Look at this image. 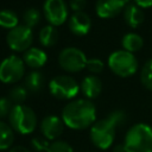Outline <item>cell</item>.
I'll list each match as a JSON object with an SVG mask.
<instances>
[{
	"label": "cell",
	"instance_id": "obj_31",
	"mask_svg": "<svg viewBox=\"0 0 152 152\" xmlns=\"http://www.w3.org/2000/svg\"><path fill=\"white\" fill-rule=\"evenodd\" d=\"M8 152H31V151L27 147H24L21 145H17V146H12L8 150Z\"/></svg>",
	"mask_w": 152,
	"mask_h": 152
},
{
	"label": "cell",
	"instance_id": "obj_22",
	"mask_svg": "<svg viewBox=\"0 0 152 152\" xmlns=\"http://www.w3.org/2000/svg\"><path fill=\"white\" fill-rule=\"evenodd\" d=\"M27 89L24 87V84H18L11 88L8 93V99L12 101L14 104H23L24 101L27 99Z\"/></svg>",
	"mask_w": 152,
	"mask_h": 152
},
{
	"label": "cell",
	"instance_id": "obj_21",
	"mask_svg": "<svg viewBox=\"0 0 152 152\" xmlns=\"http://www.w3.org/2000/svg\"><path fill=\"white\" fill-rule=\"evenodd\" d=\"M19 19L15 12L11 10H0V26L4 28H13L18 26Z\"/></svg>",
	"mask_w": 152,
	"mask_h": 152
},
{
	"label": "cell",
	"instance_id": "obj_9",
	"mask_svg": "<svg viewBox=\"0 0 152 152\" xmlns=\"http://www.w3.org/2000/svg\"><path fill=\"white\" fill-rule=\"evenodd\" d=\"M33 42V32L32 28L21 24L11 30H8L6 34V43L13 50L18 52H25L31 48Z\"/></svg>",
	"mask_w": 152,
	"mask_h": 152
},
{
	"label": "cell",
	"instance_id": "obj_23",
	"mask_svg": "<svg viewBox=\"0 0 152 152\" xmlns=\"http://www.w3.org/2000/svg\"><path fill=\"white\" fill-rule=\"evenodd\" d=\"M40 12L39 10H37L36 7H30V8H26L25 12L23 13V21H24V25H26L27 27L32 28L34 27L39 21H40Z\"/></svg>",
	"mask_w": 152,
	"mask_h": 152
},
{
	"label": "cell",
	"instance_id": "obj_2",
	"mask_svg": "<svg viewBox=\"0 0 152 152\" xmlns=\"http://www.w3.org/2000/svg\"><path fill=\"white\" fill-rule=\"evenodd\" d=\"M126 120V114L121 109L110 112L106 118L96 120L90 127V140L93 145L100 150L109 148L115 139L116 127L121 126Z\"/></svg>",
	"mask_w": 152,
	"mask_h": 152
},
{
	"label": "cell",
	"instance_id": "obj_32",
	"mask_svg": "<svg viewBox=\"0 0 152 152\" xmlns=\"http://www.w3.org/2000/svg\"><path fill=\"white\" fill-rule=\"evenodd\" d=\"M113 152H125V147H124V144H119L114 147V151Z\"/></svg>",
	"mask_w": 152,
	"mask_h": 152
},
{
	"label": "cell",
	"instance_id": "obj_15",
	"mask_svg": "<svg viewBox=\"0 0 152 152\" xmlns=\"http://www.w3.org/2000/svg\"><path fill=\"white\" fill-rule=\"evenodd\" d=\"M23 61L27 66L32 68L33 70H38L39 68H42L46 63L48 55L43 49L36 48V46H31L30 49H27L24 52Z\"/></svg>",
	"mask_w": 152,
	"mask_h": 152
},
{
	"label": "cell",
	"instance_id": "obj_20",
	"mask_svg": "<svg viewBox=\"0 0 152 152\" xmlns=\"http://www.w3.org/2000/svg\"><path fill=\"white\" fill-rule=\"evenodd\" d=\"M14 142V131L6 124L5 121L0 120V151L10 150Z\"/></svg>",
	"mask_w": 152,
	"mask_h": 152
},
{
	"label": "cell",
	"instance_id": "obj_3",
	"mask_svg": "<svg viewBox=\"0 0 152 152\" xmlns=\"http://www.w3.org/2000/svg\"><path fill=\"white\" fill-rule=\"evenodd\" d=\"M122 144L125 152H152V127L144 122L133 125Z\"/></svg>",
	"mask_w": 152,
	"mask_h": 152
},
{
	"label": "cell",
	"instance_id": "obj_26",
	"mask_svg": "<svg viewBox=\"0 0 152 152\" xmlns=\"http://www.w3.org/2000/svg\"><path fill=\"white\" fill-rule=\"evenodd\" d=\"M31 146L37 152H46L50 146V140L42 137H34L31 140Z\"/></svg>",
	"mask_w": 152,
	"mask_h": 152
},
{
	"label": "cell",
	"instance_id": "obj_1",
	"mask_svg": "<svg viewBox=\"0 0 152 152\" xmlns=\"http://www.w3.org/2000/svg\"><path fill=\"white\" fill-rule=\"evenodd\" d=\"M61 118L64 125L71 129H86L96 121V107L88 99H76L64 106Z\"/></svg>",
	"mask_w": 152,
	"mask_h": 152
},
{
	"label": "cell",
	"instance_id": "obj_6",
	"mask_svg": "<svg viewBox=\"0 0 152 152\" xmlns=\"http://www.w3.org/2000/svg\"><path fill=\"white\" fill-rule=\"evenodd\" d=\"M80 90L78 82L69 75H57L49 82L50 94L58 100H72Z\"/></svg>",
	"mask_w": 152,
	"mask_h": 152
},
{
	"label": "cell",
	"instance_id": "obj_19",
	"mask_svg": "<svg viewBox=\"0 0 152 152\" xmlns=\"http://www.w3.org/2000/svg\"><path fill=\"white\" fill-rule=\"evenodd\" d=\"M121 45H122L124 50L133 53V52H135L142 48L144 40H142L140 34H138L135 32H128L122 37Z\"/></svg>",
	"mask_w": 152,
	"mask_h": 152
},
{
	"label": "cell",
	"instance_id": "obj_18",
	"mask_svg": "<svg viewBox=\"0 0 152 152\" xmlns=\"http://www.w3.org/2000/svg\"><path fill=\"white\" fill-rule=\"evenodd\" d=\"M58 40V31L56 28V26H52L50 24L45 25L43 28H40L39 31V43L45 46V48H50L52 45H55Z\"/></svg>",
	"mask_w": 152,
	"mask_h": 152
},
{
	"label": "cell",
	"instance_id": "obj_27",
	"mask_svg": "<svg viewBox=\"0 0 152 152\" xmlns=\"http://www.w3.org/2000/svg\"><path fill=\"white\" fill-rule=\"evenodd\" d=\"M103 68H104V64L100 58H90L87 61V64H86V69L91 74H99L103 70Z\"/></svg>",
	"mask_w": 152,
	"mask_h": 152
},
{
	"label": "cell",
	"instance_id": "obj_5",
	"mask_svg": "<svg viewBox=\"0 0 152 152\" xmlns=\"http://www.w3.org/2000/svg\"><path fill=\"white\" fill-rule=\"evenodd\" d=\"M109 69L120 77H129L138 70V61L132 52L124 49L113 51L107 59Z\"/></svg>",
	"mask_w": 152,
	"mask_h": 152
},
{
	"label": "cell",
	"instance_id": "obj_10",
	"mask_svg": "<svg viewBox=\"0 0 152 152\" xmlns=\"http://www.w3.org/2000/svg\"><path fill=\"white\" fill-rule=\"evenodd\" d=\"M43 14L52 26H59L69 19V7L64 0H45Z\"/></svg>",
	"mask_w": 152,
	"mask_h": 152
},
{
	"label": "cell",
	"instance_id": "obj_11",
	"mask_svg": "<svg viewBox=\"0 0 152 152\" xmlns=\"http://www.w3.org/2000/svg\"><path fill=\"white\" fill-rule=\"evenodd\" d=\"M64 122L62 118L57 115H46L40 121V132L48 140H57L64 131Z\"/></svg>",
	"mask_w": 152,
	"mask_h": 152
},
{
	"label": "cell",
	"instance_id": "obj_24",
	"mask_svg": "<svg viewBox=\"0 0 152 152\" xmlns=\"http://www.w3.org/2000/svg\"><path fill=\"white\" fill-rule=\"evenodd\" d=\"M140 81L146 89L152 90V58L148 59L141 68Z\"/></svg>",
	"mask_w": 152,
	"mask_h": 152
},
{
	"label": "cell",
	"instance_id": "obj_29",
	"mask_svg": "<svg viewBox=\"0 0 152 152\" xmlns=\"http://www.w3.org/2000/svg\"><path fill=\"white\" fill-rule=\"evenodd\" d=\"M87 1L86 0H69V5L68 7L72 11V12H81L84 10Z\"/></svg>",
	"mask_w": 152,
	"mask_h": 152
},
{
	"label": "cell",
	"instance_id": "obj_4",
	"mask_svg": "<svg viewBox=\"0 0 152 152\" xmlns=\"http://www.w3.org/2000/svg\"><path fill=\"white\" fill-rule=\"evenodd\" d=\"M8 124L12 129L19 134H31L37 127V115L34 110L26 104H13L8 115Z\"/></svg>",
	"mask_w": 152,
	"mask_h": 152
},
{
	"label": "cell",
	"instance_id": "obj_12",
	"mask_svg": "<svg viewBox=\"0 0 152 152\" xmlns=\"http://www.w3.org/2000/svg\"><path fill=\"white\" fill-rule=\"evenodd\" d=\"M127 4L128 0H97L95 4V11L100 18H114L124 11Z\"/></svg>",
	"mask_w": 152,
	"mask_h": 152
},
{
	"label": "cell",
	"instance_id": "obj_25",
	"mask_svg": "<svg viewBox=\"0 0 152 152\" xmlns=\"http://www.w3.org/2000/svg\"><path fill=\"white\" fill-rule=\"evenodd\" d=\"M46 152H74V148L66 141L55 140V141L50 142V146Z\"/></svg>",
	"mask_w": 152,
	"mask_h": 152
},
{
	"label": "cell",
	"instance_id": "obj_7",
	"mask_svg": "<svg viewBox=\"0 0 152 152\" xmlns=\"http://www.w3.org/2000/svg\"><path fill=\"white\" fill-rule=\"evenodd\" d=\"M25 74V63L21 57L11 55L0 63V81L6 84H13L20 81Z\"/></svg>",
	"mask_w": 152,
	"mask_h": 152
},
{
	"label": "cell",
	"instance_id": "obj_16",
	"mask_svg": "<svg viewBox=\"0 0 152 152\" xmlns=\"http://www.w3.org/2000/svg\"><path fill=\"white\" fill-rule=\"evenodd\" d=\"M124 19L129 27H138L145 19V14L135 4L128 2L124 8Z\"/></svg>",
	"mask_w": 152,
	"mask_h": 152
},
{
	"label": "cell",
	"instance_id": "obj_14",
	"mask_svg": "<svg viewBox=\"0 0 152 152\" xmlns=\"http://www.w3.org/2000/svg\"><path fill=\"white\" fill-rule=\"evenodd\" d=\"M80 88H81L82 94L84 95V99L93 100V99H96L101 94L102 82L96 75H89L82 80Z\"/></svg>",
	"mask_w": 152,
	"mask_h": 152
},
{
	"label": "cell",
	"instance_id": "obj_13",
	"mask_svg": "<svg viewBox=\"0 0 152 152\" xmlns=\"http://www.w3.org/2000/svg\"><path fill=\"white\" fill-rule=\"evenodd\" d=\"M68 25L69 30L75 36H84L89 32L91 27V20L84 11L74 12L68 19Z\"/></svg>",
	"mask_w": 152,
	"mask_h": 152
},
{
	"label": "cell",
	"instance_id": "obj_17",
	"mask_svg": "<svg viewBox=\"0 0 152 152\" xmlns=\"http://www.w3.org/2000/svg\"><path fill=\"white\" fill-rule=\"evenodd\" d=\"M44 74L39 70H32L25 76L24 87L28 93H38L44 86Z\"/></svg>",
	"mask_w": 152,
	"mask_h": 152
},
{
	"label": "cell",
	"instance_id": "obj_8",
	"mask_svg": "<svg viewBox=\"0 0 152 152\" xmlns=\"http://www.w3.org/2000/svg\"><path fill=\"white\" fill-rule=\"evenodd\" d=\"M87 56L86 53L75 46H66L64 48L58 55V63L62 69L68 72H78L86 68L87 64Z\"/></svg>",
	"mask_w": 152,
	"mask_h": 152
},
{
	"label": "cell",
	"instance_id": "obj_30",
	"mask_svg": "<svg viewBox=\"0 0 152 152\" xmlns=\"http://www.w3.org/2000/svg\"><path fill=\"white\" fill-rule=\"evenodd\" d=\"M133 1L140 8H148L152 6V0H133Z\"/></svg>",
	"mask_w": 152,
	"mask_h": 152
},
{
	"label": "cell",
	"instance_id": "obj_28",
	"mask_svg": "<svg viewBox=\"0 0 152 152\" xmlns=\"http://www.w3.org/2000/svg\"><path fill=\"white\" fill-rule=\"evenodd\" d=\"M13 103L8 97H0V119H4L10 115Z\"/></svg>",
	"mask_w": 152,
	"mask_h": 152
}]
</instances>
